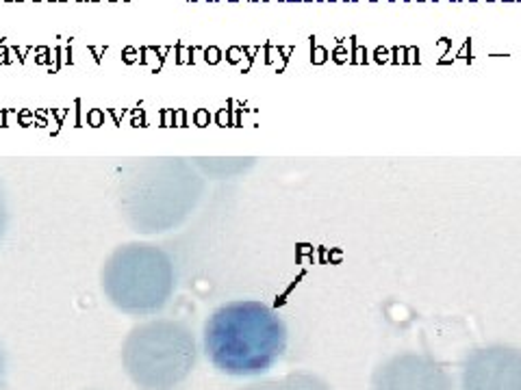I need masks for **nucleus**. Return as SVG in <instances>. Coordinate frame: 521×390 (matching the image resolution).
<instances>
[{"label": "nucleus", "mask_w": 521, "mask_h": 390, "mask_svg": "<svg viewBox=\"0 0 521 390\" xmlns=\"http://www.w3.org/2000/svg\"><path fill=\"white\" fill-rule=\"evenodd\" d=\"M289 332L280 314L258 299H235L204 323V353L219 373L252 377L283 358Z\"/></svg>", "instance_id": "1"}, {"label": "nucleus", "mask_w": 521, "mask_h": 390, "mask_svg": "<svg viewBox=\"0 0 521 390\" xmlns=\"http://www.w3.org/2000/svg\"><path fill=\"white\" fill-rule=\"evenodd\" d=\"M198 343L191 327L174 319L135 325L122 345V364L139 390H174L191 375Z\"/></svg>", "instance_id": "2"}, {"label": "nucleus", "mask_w": 521, "mask_h": 390, "mask_svg": "<svg viewBox=\"0 0 521 390\" xmlns=\"http://www.w3.org/2000/svg\"><path fill=\"white\" fill-rule=\"evenodd\" d=\"M102 291L118 310L148 317L163 310L174 295L176 271L167 251L156 245H122L107 258L100 273Z\"/></svg>", "instance_id": "3"}, {"label": "nucleus", "mask_w": 521, "mask_h": 390, "mask_svg": "<svg viewBox=\"0 0 521 390\" xmlns=\"http://www.w3.org/2000/svg\"><path fill=\"white\" fill-rule=\"evenodd\" d=\"M461 390H521V349L493 343L465 355Z\"/></svg>", "instance_id": "4"}, {"label": "nucleus", "mask_w": 521, "mask_h": 390, "mask_svg": "<svg viewBox=\"0 0 521 390\" xmlns=\"http://www.w3.org/2000/svg\"><path fill=\"white\" fill-rule=\"evenodd\" d=\"M372 390H454V379L430 355L402 351L376 366Z\"/></svg>", "instance_id": "5"}, {"label": "nucleus", "mask_w": 521, "mask_h": 390, "mask_svg": "<svg viewBox=\"0 0 521 390\" xmlns=\"http://www.w3.org/2000/svg\"><path fill=\"white\" fill-rule=\"evenodd\" d=\"M239 390H332V386L315 373L298 371V373L285 375V377L254 381V384L243 386Z\"/></svg>", "instance_id": "6"}, {"label": "nucleus", "mask_w": 521, "mask_h": 390, "mask_svg": "<svg viewBox=\"0 0 521 390\" xmlns=\"http://www.w3.org/2000/svg\"><path fill=\"white\" fill-rule=\"evenodd\" d=\"M139 54H141V63H148V65H152V70L154 72H159V67H161V61H163V57H159V50L156 48H141L139 50Z\"/></svg>", "instance_id": "7"}, {"label": "nucleus", "mask_w": 521, "mask_h": 390, "mask_svg": "<svg viewBox=\"0 0 521 390\" xmlns=\"http://www.w3.org/2000/svg\"><path fill=\"white\" fill-rule=\"evenodd\" d=\"M102 119H105V113L98 111V108H94V111H89V113H87V121H89L92 126H100V124H102Z\"/></svg>", "instance_id": "8"}, {"label": "nucleus", "mask_w": 521, "mask_h": 390, "mask_svg": "<svg viewBox=\"0 0 521 390\" xmlns=\"http://www.w3.org/2000/svg\"><path fill=\"white\" fill-rule=\"evenodd\" d=\"M137 59H139V52L135 48H124V52H122V61L124 63H135Z\"/></svg>", "instance_id": "9"}, {"label": "nucleus", "mask_w": 521, "mask_h": 390, "mask_svg": "<svg viewBox=\"0 0 521 390\" xmlns=\"http://www.w3.org/2000/svg\"><path fill=\"white\" fill-rule=\"evenodd\" d=\"M191 52H194V48H178V52H176L178 59L176 61H178V63H189V61H191L189 54Z\"/></svg>", "instance_id": "10"}, {"label": "nucleus", "mask_w": 521, "mask_h": 390, "mask_svg": "<svg viewBox=\"0 0 521 390\" xmlns=\"http://www.w3.org/2000/svg\"><path fill=\"white\" fill-rule=\"evenodd\" d=\"M311 61H313V63H317V65H319V63H324V61H326V50H324V48L315 46V48H313V57H311Z\"/></svg>", "instance_id": "11"}, {"label": "nucleus", "mask_w": 521, "mask_h": 390, "mask_svg": "<svg viewBox=\"0 0 521 390\" xmlns=\"http://www.w3.org/2000/svg\"><path fill=\"white\" fill-rule=\"evenodd\" d=\"M204 59H207V63H217V61H219V50H217V48H207V50H204Z\"/></svg>", "instance_id": "12"}, {"label": "nucleus", "mask_w": 521, "mask_h": 390, "mask_svg": "<svg viewBox=\"0 0 521 390\" xmlns=\"http://www.w3.org/2000/svg\"><path fill=\"white\" fill-rule=\"evenodd\" d=\"M239 59H241V50H239V48H230V50H228V61H230V63H237Z\"/></svg>", "instance_id": "13"}, {"label": "nucleus", "mask_w": 521, "mask_h": 390, "mask_svg": "<svg viewBox=\"0 0 521 390\" xmlns=\"http://www.w3.org/2000/svg\"><path fill=\"white\" fill-rule=\"evenodd\" d=\"M0 63H9V50L5 46H0Z\"/></svg>", "instance_id": "14"}, {"label": "nucleus", "mask_w": 521, "mask_h": 390, "mask_svg": "<svg viewBox=\"0 0 521 390\" xmlns=\"http://www.w3.org/2000/svg\"><path fill=\"white\" fill-rule=\"evenodd\" d=\"M334 61H339V63H343V61H345V50H341V48H339V50L334 52Z\"/></svg>", "instance_id": "15"}, {"label": "nucleus", "mask_w": 521, "mask_h": 390, "mask_svg": "<svg viewBox=\"0 0 521 390\" xmlns=\"http://www.w3.org/2000/svg\"><path fill=\"white\" fill-rule=\"evenodd\" d=\"M3 375H5V355L0 351V381H3Z\"/></svg>", "instance_id": "16"}, {"label": "nucleus", "mask_w": 521, "mask_h": 390, "mask_svg": "<svg viewBox=\"0 0 521 390\" xmlns=\"http://www.w3.org/2000/svg\"><path fill=\"white\" fill-rule=\"evenodd\" d=\"M89 50H92V52L96 54V61H100V54L105 52V48H89Z\"/></svg>", "instance_id": "17"}, {"label": "nucleus", "mask_w": 521, "mask_h": 390, "mask_svg": "<svg viewBox=\"0 0 521 390\" xmlns=\"http://www.w3.org/2000/svg\"><path fill=\"white\" fill-rule=\"evenodd\" d=\"M50 3H63V0H50Z\"/></svg>", "instance_id": "18"}, {"label": "nucleus", "mask_w": 521, "mask_h": 390, "mask_svg": "<svg viewBox=\"0 0 521 390\" xmlns=\"http://www.w3.org/2000/svg\"><path fill=\"white\" fill-rule=\"evenodd\" d=\"M7 3H20V0H7Z\"/></svg>", "instance_id": "19"}, {"label": "nucleus", "mask_w": 521, "mask_h": 390, "mask_svg": "<svg viewBox=\"0 0 521 390\" xmlns=\"http://www.w3.org/2000/svg\"><path fill=\"white\" fill-rule=\"evenodd\" d=\"M76 3H87V0H76Z\"/></svg>", "instance_id": "20"}, {"label": "nucleus", "mask_w": 521, "mask_h": 390, "mask_svg": "<svg viewBox=\"0 0 521 390\" xmlns=\"http://www.w3.org/2000/svg\"><path fill=\"white\" fill-rule=\"evenodd\" d=\"M33 3H42V0H33Z\"/></svg>", "instance_id": "21"}, {"label": "nucleus", "mask_w": 521, "mask_h": 390, "mask_svg": "<svg viewBox=\"0 0 521 390\" xmlns=\"http://www.w3.org/2000/svg\"><path fill=\"white\" fill-rule=\"evenodd\" d=\"M122 3H130V0H122Z\"/></svg>", "instance_id": "22"}, {"label": "nucleus", "mask_w": 521, "mask_h": 390, "mask_svg": "<svg viewBox=\"0 0 521 390\" xmlns=\"http://www.w3.org/2000/svg\"><path fill=\"white\" fill-rule=\"evenodd\" d=\"M230 3H237V0H230Z\"/></svg>", "instance_id": "23"}, {"label": "nucleus", "mask_w": 521, "mask_h": 390, "mask_svg": "<svg viewBox=\"0 0 521 390\" xmlns=\"http://www.w3.org/2000/svg\"><path fill=\"white\" fill-rule=\"evenodd\" d=\"M209 3H215V0H209Z\"/></svg>", "instance_id": "24"}]
</instances>
